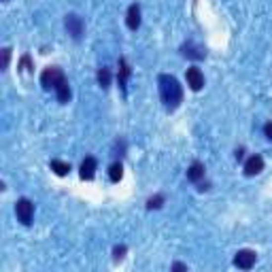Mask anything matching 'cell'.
I'll use <instances>...</instances> for the list:
<instances>
[{"mask_svg":"<svg viewBox=\"0 0 272 272\" xmlns=\"http://www.w3.org/2000/svg\"><path fill=\"white\" fill-rule=\"evenodd\" d=\"M157 85H160V96L164 104H166V109L175 111L183 102V88L173 75H160L157 77Z\"/></svg>","mask_w":272,"mask_h":272,"instance_id":"obj_1","label":"cell"},{"mask_svg":"<svg viewBox=\"0 0 272 272\" xmlns=\"http://www.w3.org/2000/svg\"><path fill=\"white\" fill-rule=\"evenodd\" d=\"M62 81H66V77H64V73L58 66H49V68L43 70V75H41V85L45 90H53L55 91V88H58Z\"/></svg>","mask_w":272,"mask_h":272,"instance_id":"obj_2","label":"cell"},{"mask_svg":"<svg viewBox=\"0 0 272 272\" xmlns=\"http://www.w3.org/2000/svg\"><path fill=\"white\" fill-rule=\"evenodd\" d=\"M15 215H17V219L24 226H30L32 217H34V204L28 198H19L17 204H15Z\"/></svg>","mask_w":272,"mask_h":272,"instance_id":"obj_3","label":"cell"},{"mask_svg":"<svg viewBox=\"0 0 272 272\" xmlns=\"http://www.w3.org/2000/svg\"><path fill=\"white\" fill-rule=\"evenodd\" d=\"M64 26H66L68 34H70V37H73L75 41L81 39V37H83V32H85V24H83V19L79 17V15H75V13H68L66 19H64Z\"/></svg>","mask_w":272,"mask_h":272,"instance_id":"obj_4","label":"cell"},{"mask_svg":"<svg viewBox=\"0 0 272 272\" xmlns=\"http://www.w3.org/2000/svg\"><path fill=\"white\" fill-rule=\"evenodd\" d=\"M255 260H257L255 251H251V249H242V251H238L234 257V266L240 268V270H251L255 266Z\"/></svg>","mask_w":272,"mask_h":272,"instance_id":"obj_5","label":"cell"},{"mask_svg":"<svg viewBox=\"0 0 272 272\" xmlns=\"http://www.w3.org/2000/svg\"><path fill=\"white\" fill-rule=\"evenodd\" d=\"M185 79H187V85L194 91L198 90H202V85H204V75H202V70L196 68V66H191L187 68V73H185Z\"/></svg>","mask_w":272,"mask_h":272,"instance_id":"obj_6","label":"cell"},{"mask_svg":"<svg viewBox=\"0 0 272 272\" xmlns=\"http://www.w3.org/2000/svg\"><path fill=\"white\" fill-rule=\"evenodd\" d=\"M264 170V157L262 155H251L249 160L245 162V175L247 177H255Z\"/></svg>","mask_w":272,"mask_h":272,"instance_id":"obj_7","label":"cell"},{"mask_svg":"<svg viewBox=\"0 0 272 272\" xmlns=\"http://www.w3.org/2000/svg\"><path fill=\"white\" fill-rule=\"evenodd\" d=\"M96 166H98V164H96L94 157H85L83 164H81V179H83V181H91V179H94Z\"/></svg>","mask_w":272,"mask_h":272,"instance_id":"obj_8","label":"cell"},{"mask_svg":"<svg viewBox=\"0 0 272 272\" xmlns=\"http://www.w3.org/2000/svg\"><path fill=\"white\" fill-rule=\"evenodd\" d=\"M126 24H128L130 30H138V26H140V6L138 4H132L130 9H128Z\"/></svg>","mask_w":272,"mask_h":272,"instance_id":"obj_9","label":"cell"},{"mask_svg":"<svg viewBox=\"0 0 272 272\" xmlns=\"http://www.w3.org/2000/svg\"><path fill=\"white\" fill-rule=\"evenodd\" d=\"M187 179L191 183H200L204 179V164L202 162H194L191 166L187 168Z\"/></svg>","mask_w":272,"mask_h":272,"instance_id":"obj_10","label":"cell"},{"mask_svg":"<svg viewBox=\"0 0 272 272\" xmlns=\"http://www.w3.org/2000/svg\"><path fill=\"white\" fill-rule=\"evenodd\" d=\"M183 55H187L191 60H202L206 55V51L202 47H196L194 43H187V45H183Z\"/></svg>","mask_w":272,"mask_h":272,"instance_id":"obj_11","label":"cell"},{"mask_svg":"<svg viewBox=\"0 0 272 272\" xmlns=\"http://www.w3.org/2000/svg\"><path fill=\"white\" fill-rule=\"evenodd\" d=\"M130 66H128V62H126V58H121L119 60V75H117V81H119V85H121V90H126V81H128V77H130Z\"/></svg>","mask_w":272,"mask_h":272,"instance_id":"obj_12","label":"cell"},{"mask_svg":"<svg viewBox=\"0 0 272 272\" xmlns=\"http://www.w3.org/2000/svg\"><path fill=\"white\" fill-rule=\"evenodd\" d=\"M55 96H58V100L62 104L68 102V100H70V85H68V81H62L58 88H55Z\"/></svg>","mask_w":272,"mask_h":272,"instance_id":"obj_13","label":"cell"},{"mask_svg":"<svg viewBox=\"0 0 272 272\" xmlns=\"http://www.w3.org/2000/svg\"><path fill=\"white\" fill-rule=\"evenodd\" d=\"M49 166H51L53 173L60 175V177H66V175L70 173V164H68V162H62V160H51V164H49Z\"/></svg>","mask_w":272,"mask_h":272,"instance_id":"obj_14","label":"cell"},{"mask_svg":"<svg viewBox=\"0 0 272 272\" xmlns=\"http://www.w3.org/2000/svg\"><path fill=\"white\" fill-rule=\"evenodd\" d=\"M109 177H111L113 183H119L121 181V177H124V166H121V162H115L109 168Z\"/></svg>","mask_w":272,"mask_h":272,"instance_id":"obj_15","label":"cell"},{"mask_svg":"<svg viewBox=\"0 0 272 272\" xmlns=\"http://www.w3.org/2000/svg\"><path fill=\"white\" fill-rule=\"evenodd\" d=\"M98 83L102 85V88H109V85H111V73H109V68H100V70H98Z\"/></svg>","mask_w":272,"mask_h":272,"instance_id":"obj_16","label":"cell"},{"mask_svg":"<svg viewBox=\"0 0 272 272\" xmlns=\"http://www.w3.org/2000/svg\"><path fill=\"white\" fill-rule=\"evenodd\" d=\"M162 204H164V196H162V194H157V196H153V198H149V200H147V209H149V211L160 209Z\"/></svg>","mask_w":272,"mask_h":272,"instance_id":"obj_17","label":"cell"},{"mask_svg":"<svg viewBox=\"0 0 272 272\" xmlns=\"http://www.w3.org/2000/svg\"><path fill=\"white\" fill-rule=\"evenodd\" d=\"M2 55H4V60H2V68H6V66H9V58H11V49H9V47L2 49Z\"/></svg>","mask_w":272,"mask_h":272,"instance_id":"obj_18","label":"cell"},{"mask_svg":"<svg viewBox=\"0 0 272 272\" xmlns=\"http://www.w3.org/2000/svg\"><path fill=\"white\" fill-rule=\"evenodd\" d=\"M113 253H115V260H121V257L126 255V247H124V245H121V247H115V251H113Z\"/></svg>","mask_w":272,"mask_h":272,"instance_id":"obj_19","label":"cell"},{"mask_svg":"<svg viewBox=\"0 0 272 272\" xmlns=\"http://www.w3.org/2000/svg\"><path fill=\"white\" fill-rule=\"evenodd\" d=\"M264 134H266V138L272 140V121H268V124L264 126Z\"/></svg>","mask_w":272,"mask_h":272,"instance_id":"obj_20","label":"cell"},{"mask_svg":"<svg viewBox=\"0 0 272 272\" xmlns=\"http://www.w3.org/2000/svg\"><path fill=\"white\" fill-rule=\"evenodd\" d=\"M21 66H24L26 70H32V64H30V58H28V55H24V58H21Z\"/></svg>","mask_w":272,"mask_h":272,"instance_id":"obj_21","label":"cell"},{"mask_svg":"<svg viewBox=\"0 0 272 272\" xmlns=\"http://www.w3.org/2000/svg\"><path fill=\"white\" fill-rule=\"evenodd\" d=\"M173 270H187V266H183V264H173Z\"/></svg>","mask_w":272,"mask_h":272,"instance_id":"obj_22","label":"cell"},{"mask_svg":"<svg viewBox=\"0 0 272 272\" xmlns=\"http://www.w3.org/2000/svg\"><path fill=\"white\" fill-rule=\"evenodd\" d=\"M242 153H245V151H242V149H238V151H236V160H242Z\"/></svg>","mask_w":272,"mask_h":272,"instance_id":"obj_23","label":"cell"}]
</instances>
